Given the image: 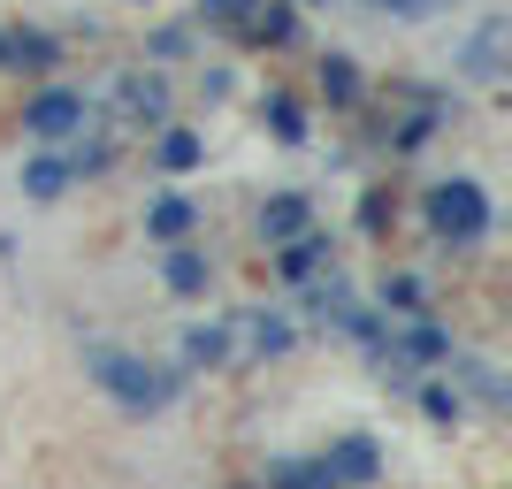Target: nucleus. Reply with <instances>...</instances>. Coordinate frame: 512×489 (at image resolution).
<instances>
[{
	"mask_svg": "<svg viewBox=\"0 0 512 489\" xmlns=\"http://www.w3.org/2000/svg\"><path fill=\"white\" fill-rule=\"evenodd\" d=\"M237 39L245 46H291L299 39V8H291V0H253V16H245Z\"/></svg>",
	"mask_w": 512,
	"mask_h": 489,
	"instance_id": "obj_10",
	"label": "nucleus"
},
{
	"mask_svg": "<svg viewBox=\"0 0 512 489\" xmlns=\"http://www.w3.org/2000/svg\"><path fill=\"white\" fill-rule=\"evenodd\" d=\"M421 413L436 428H459V421H467V398H459L451 383H421Z\"/></svg>",
	"mask_w": 512,
	"mask_h": 489,
	"instance_id": "obj_18",
	"label": "nucleus"
},
{
	"mask_svg": "<svg viewBox=\"0 0 512 489\" xmlns=\"http://www.w3.org/2000/svg\"><path fill=\"white\" fill-rule=\"evenodd\" d=\"M306 230H314V199L306 192H283V199L260 207V237H268V245H291V237H306Z\"/></svg>",
	"mask_w": 512,
	"mask_h": 489,
	"instance_id": "obj_12",
	"label": "nucleus"
},
{
	"mask_svg": "<svg viewBox=\"0 0 512 489\" xmlns=\"http://www.w3.org/2000/svg\"><path fill=\"white\" fill-rule=\"evenodd\" d=\"M230 352H237V344H230L222 321H192V329H184V367H222Z\"/></svg>",
	"mask_w": 512,
	"mask_h": 489,
	"instance_id": "obj_15",
	"label": "nucleus"
},
{
	"mask_svg": "<svg viewBox=\"0 0 512 489\" xmlns=\"http://www.w3.org/2000/svg\"><path fill=\"white\" fill-rule=\"evenodd\" d=\"M54 62H62V39H54V31H39V23H8V62H0V69H16V77H46Z\"/></svg>",
	"mask_w": 512,
	"mask_h": 489,
	"instance_id": "obj_6",
	"label": "nucleus"
},
{
	"mask_svg": "<svg viewBox=\"0 0 512 489\" xmlns=\"http://www.w3.org/2000/svg\"><path fill=\"white\" fill-rule=\"evenodd\" d=\"M161 283H169L176 298H207V283H214L207 245H161Z\"/></svg>",
	"mask_w": 512,
	"mask_h": 489,
	"instance_id": "obj_7",
	"label": "nucleus"
},
{
	"mask_svg": "<svg viewBox=\"0 0 512 489\" xmlns=\"http://www.w3.org/2000/svg\"><path fill=\"white\" fill-rule=\"evenodd\" d=\"M69 184H77V169H69L62 153H39V161L23 169V192H31V199H62Z\"/></svg>",
	"mask_w": 512,
	"mask_h": 489,
	"instance_id": "obj_16",
	"label": "nucleus"
},
{
	"mask_svg": "<svg viewBox=\"0 0 512 489\" xmlns=\"http://www.w3.org/2000/svg\"><path fill=\"white\" fill-rule=\"evenodd\" d=\"M321 100L329 107H360V92H367V77H360V62H352V54H321Z\"/></svg>",
	"mask_w": 512,
	"mask_h": 489,
	"instance_id": "obj_14",
	"label": "nucleus"
},
{
	"mask_svg": "<svg viewBox=\"0 0 512 489\" xmlns=\"http://www.w3.org/2000/svg\"><path fill=\"white\" fill-rule=\"evenodd\" d=\"M321 260H329V237H321V230H306V237H291V245H283V276H291V283H306V276L321 268Z\"/></svg>",
	"mask_w": 512,
	"mask_h": 489,
	"instance_id": "obj_17",
	"label": "nucleus"
},
{
	"mask_svg": "<svg viewBox=\"0 0 512 489\" xmlns=\"http://www.w3.org/2000/svg\"><path fill=\"white\" fill-rule=\"evenodd\" d=\"M0 62H8V23H0Z\"/></svg>",
	"mask_w": 512,
	"mask_h": 489,
	"instance_id": "obj_24",
	"label": "nucleus"
},
{
	"mask_svg": "<svg viewBox=\"0 0 512 489\" xmlns=\"http://www.w3.org/2000/svg\"><path fill=\"white\" fill-rule=\"evenodd\" d=\"M85 375L123 405V413H161V405L176 398V375L146 367L138 352H115V344H92V352H85Z\"/></svg>",
	"mask_w": 512,
	"mask_h": 489,
	"instance_id": "obj_1",
	"label": "nucleus"
},
{
	"mask_svg": "<svg viewBox=\"0 0 512 489\" xmlns=\"http://www.w3.org/2000/svg\"><path fill=\"white\" fill-rule=\"evenodd\" d=\"M505 46H512V23L505 16H490L467 39V77H474V85H505Z\"/></svg>",
	"mask_w": 512,
	"mask_h": 489,
	"instance_id": "obj_9",
	"label": "nucleus"
},
{
	"mask_svg": "<svg viewBox=\"0 0 512 489\" xmlns=\"http://www.w3.org/2000/svg\"><path fill=\"white\" fill-rule=\"evenodd\" d=\"M428 230L444 237V245H482V237H490V192H482L474 176L428 184Z\"/></svg>",
	"mask_w": 512,
	"mask_h": 489,
	"instance_id": "obj_2",
	"label": "nucleus"
},
{
	"mask_svg": "<svg viewBox=\"0 0 512 489\" xmlns=\"http://www.w3.org/2000/svg\"><path fill=\"white\" fill-rule=\"evenodd\" d=\"M268 123H276V138H283V146H306V115H299V100L268 92Z\"/></svg>",
	"mask_w": 512,
	"mask_h": 489,
	"instance_id": "obj_19",
	"label": "nucleus"
},
{
	"mask_svg": "<svg viewBox=\"0 0 512 489\" xmlns=\"http://www.w3.org/2000/svg\"><path fill=\"white\" fill-rule=\"evenodd\" d=\"M199 161H207L199 130L192 123H161V138H153V169H161V176H192Z\"/></svg>",
	"mask_w": 512,
	"mask_h": 489,
	"instance_id": "obj_11",
	"label": "nucleus"
},
{
	"mask_svg": "<svg viewBox=\"0 0 512 489\" xmlns=\"http://www.w3.org/2000/svg\"><path fill=\"white\" fill-rule=\"evenodd\" d=\"M375 8H383V16H428L436 0H375Z\"/></svg>",
	"mask_w": 512,
	"mask_h": 489,
	"instance_id": "obj_23",
	"label": "nucleus"
},
{
	"mask_svg": "<svg viewBox=\"0 0 512 489\" xmlns=\"http://www.w3.org/2000/svg\"><path fill=\"white\" fill-rule=\"evenodd\" d=\"M230 344H245L253 360H283V352L299 344V329H291V321H283V314H237Z\"/></svg>",
	"mask_w": 512,
	"mask_h": 489,
	"instance_id": "obj_8",
	"label": "nucleus"
},
{
	"mask_svg": "<svg viewBox=\"0 0 512 489\" xmlns=\"http://www.w3.org/2000/svg\"><path fill=\"white\" fill-rule=\"evenodd\" d=\"M199 230V207H192V199H153V207H146V237H153V245H184V237H192Z\"/></svg>",
	"mask_w": 512,
	"mask_h": 489,
	"instance_id": "obj_13",
	"label": "nucleus"
},
{
	"mask_svg": "<svg viewBox=\"0 0 512 489\" xmlns=\"http://www.w3.org/2000/svg\"><path fill=\"white\" fill-rule=\"evenodd\" d=\"M85 123H92V100H85L77 85H46V92H31V100H23V130H31V138H46V146L77 138Z\"/></svg>",
	"mask_w": 512,
	"mask_h": 489,
	"instance_id": "obj_3",
	"label": "nucleus"
},
{
	"mask_svg": "<svg viewBox=\"0 0 512 489\" xmlns=\"http://www.w3.org/2000/svg\"><path fill=\"white\" fill-rule=\"evenodd\" d=\"M444 367H451V375H467V383L482 390L490 405H505V383H497V367H490V360H444Z\"/></svg>",
	"mask_w": 512,
	"mask_h": 489,
	"instance_id": "obj_21",
	"label": "nucleus"
},
{
	"mask_svg": "<svg viewBox=\"0 0 512 489\" xmlns=\"http://www.w3.org/2000/svg\"><path fill=\"white\" fill-rule=\"evenodd\" d=\"M115 107L130 130H161L169 123V85L161 77H115Z\"/></svg>",
	"mask_w": 512,
	"mask_h": 489,
	"instance_id": "obj_5",
	"label": "nucleus"
},
{
	"mask_svg": "<svg viewBox=\"0 0 512 489\" xmlns=\"http://www.w3.org/2000/svg\"><path fill=\"white\" fill-rule=\"evenodd\" d=\"M291 8H329V0H291Z\"/></svg>",
	"mask_w": 512,
	"mask_h": 489,
	"instance_id": "obj_25",
	"label": "nucleus"
},
{
	"mask_svg": "<svg viewBox=\"0 0 512 489\" xmlns=\"http://www.w3.org/2000/svg\"><path fill=\"white\" fill-rule=\"evenodd\" d=\"M314 467H321L329 489H375V482H383V451H375V436H337Z\"/></svg>",
	"mask_w": 512,
	"mask_h": 489,
	"instance_id": "obj_4",
	"label": "nucleus"
},
{
	"mask_svg": "<svg viewBox=\"0 0 512 489\" xmlns=\"http://www.w3.org/2000/svg\"><path fill=\"white\" fill-rule=\"evenodd\" d=\"M268 482H276V489H329L314 459H276V467H268Z\"/></svg>",
	"mask_w": 512,
	"mask_h": 489,
	"instance_id": "obj_20",
	"label": "nucleus"
},
{
	"mask_svg": "<svg viewBox=\"0 0 512 489\" xmlns=\"http://www.w3.org/2000/svg\"><path fill=\"white\" fill-rule=\"evenodd\" d=\"M245 16H253V0H199V23L214 31H245Z\"/></svg>",
	"mask_w": 512,
	"mask_h": 489,
	"instance_id": "obj_22",
	"label": "nucleus"
}]
</instances>
